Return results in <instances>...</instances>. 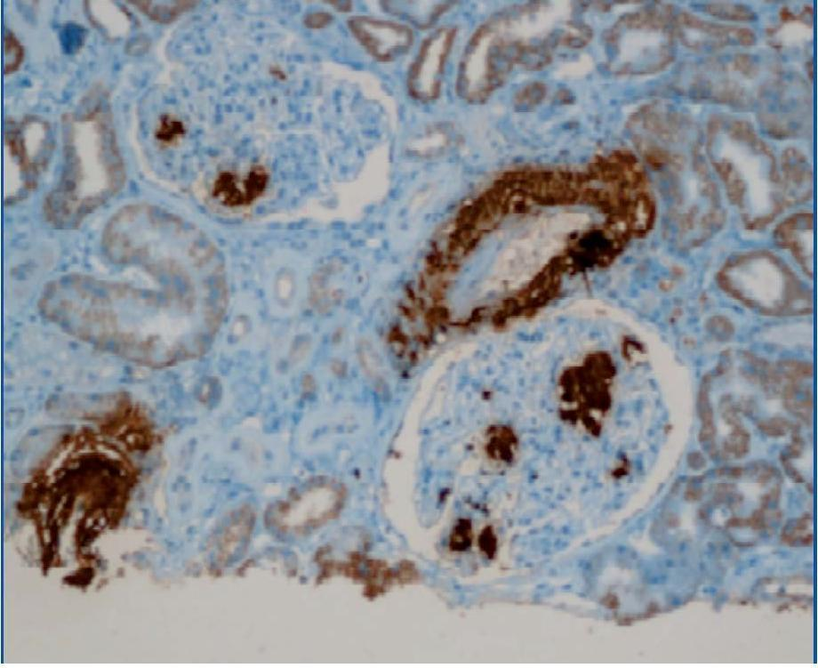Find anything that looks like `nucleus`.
I'll return each mask as SVG.
<instances>
[{
  "label": "nucleus",
  "instance_id": "8",
  "mask_svg": "<svg viewBox=\"0 0 818 668\" xmlns=\"http://www.w3.org/2000/svg\"><path fill=\"white\" fill-rule=\"evenodd\" d=\"M269 182V174L261 165L253 166L245 178L223 172L215 180L213 195L229 206L248 205L261 197Z\"/></svg>",
  "mask_w": 818,
  "mask_h": 668
},
{
  "label": "nucleus",
  "instance_id": "1",
  "mask_svg": "<svg viewBox=\"0 0 818 668\" xmlns=\"http://www.w3.org/2000/svg\"><path fill=\"white\" fill-rule=\"evenodd\" d=\"M227 292L162 278L149 286L70 274L44 288L40 310L67 332L124 358L164 366L211 346Z\"/></svg>",
  "mask_w": 818,
  "mask_h": 668
},
{
  "label": "nucleus",
  "instance_id": "10",
  "mask_svg": "<svg viewBox=\"0 0 818 668\" xmlns=\"http://www.w3.org/2000/svg\"><path fill=\"white\" fill-rule=\"evenodd\" d=\"M134 4L152 19L161 22L172 21L196 4L193 1L134 2Z\"/></svg>",
  "mask_w": 818,
  "mask_h": 668
},
{
  "label": "nucleus",
  "instance_id": "14",
  "mask_svg": "<svg viewBox=\"0 0 818 668\" xmlns=\"http://www.w3.org/2000/svg\"><path fill=\"white\" fill-rule=\"evenodd\" d=\"M333 4L335 5V7L341 11H348L350 8L349 3L348 2H343V3L335 2V3H333Z\"/></svg>",
  "mask_w": 818,
  "mask_h": 668
},
{
  "label": "nucleus",
  "instance_id": "3",
  "mask_svg": "<svg viewBox=\"0 0 818 668\" xmlns=\"http://www.w3.org/2000/svg\"><path fill=\"white\" fill-rule=\"evenodd\" d=\"M586 221L582 215L571 213L545 220L503 250L493 266L491 282L512 285L525 280L551 257L568 232Z\"/></svg>",
  "mask_w": 818,
  "mask_h": 668
},
{
  "label": "nucleus",
  "instance_id": "5",
  "mask_svg": "<svg viewBox=\"0 0 818 668\" xmlns=\"http://www.w3.org/2000/svg\"><path fill=\"white\" fill-rule=\"evenodd\" d=\"M454 36L453 28H442L423 43L408 76V89L413 96L421 101L437 96Z\"/></svg>",
  "mask_w": 818,
  "mask_h": 668
},
{
  "label": "nucleus",
  "instance_id": "13",
  "mask_svg": "<svg viewBox=\"0 0 818 668\" xmlns=\"http://www.w3.org/2000/svg\"><path fill=\"white\" fill-rule=\"evenodd\" d=\"M333 16L327 12H313L305 15L303 22L309 28L317 29L327 26Z\"/></svg>",
  "mask_w": 818,
  "mask_h": 668
},
{
  "label": "nucleus",
  "instance_id": "2",
  "mask_svg": "<svg viewBox=\"0 0 818 668\" xmlns=\"http://www.w3.org/2000/svg\"><path fill=\"white\" fill-rule=\"evenodd\" d=\"M124 169L116 149L71 150L60 183L45 203L48 221L57 228L76 227L122 186Z\"/></svg>",
  "mask_w": 818,
  "mask_h": 668
},
{
  "label": "nucleus",
  "instance_id": "12",
  "mask_svg": "<svg viewBox=\"0 0 818 668\" xmlns=\"http://www.w3.org/2000/svg\"><path fill=\"white\" fill-rule=\"evenodd\" d=\"M4 42V70L7 73L19 67L23 57V49L12 32H6Z\"/></svg>",
  "mask_w": 818,
  "mask_h": 668
},
{
  "label": "nucleus",
  "instance_id": "11",
  "mask_svg": "<svg viewBox=\"0 0 818 668\" xmlns=\"http://www.w3.org/2000/svg\"><path fill=\"white\" fill-rule=\"evenodd\" d=\"M185 133V126L180 120L172 115L165 114L161 117L155 134L156 139L163 143L172 144L181 138Z\"/></svg>",
  "mask_w": 818,
  "mask_h": 668
},
{
  "label": "nucleus",
  "instance_id": "6",
  "mask_svg": "<svg viewBox=\"0 0 818 668\" xmlns=\"http://www.w3.org/2000/svg\"><path fill=\"white\" fill-rule=\"evenodd\" d=\"M348 25L358 42L372 56L389 61L403 55L413 42V33L405 25L367 16H355Z\"/></svg>",
  "mask_w": 818,
  "mask_h": 668
},
{
  "label": "nucleus",
  "instance_id": "4",
  "mask_svg": "<svg viewBox=\"0 0 818 668\" xmlns=\"http://www.w3.org/2000/svg\"><path fill=\"white\" fill-rule=\"evenodd\" d=\"M765 257H759L760 272L758 257H747L729 265L723 272L722 281L733 294L750 304L762 309L774 310L782 306L784 302L785 278L780 267L771 262L766 272L767 262Z\"/></svg>",
  "mask_w": 818,
  "mask_h": 668
},
{
  "label": "nucleus",
  "instance_id": "9",
  "mask_svg": "<svg viewBox=\"0 0 818 668\" xmlns=\"http://www.w3.org/2000/svg\"><path fill=\"white\" fill-rule=\"evenodd\" d=\"M779 245L789 248L806 270L812 272L813 266V218L812 215L798 214L785 221L777 229Z\"/></svg>",
  "mask_w": 818,
  "mask_h": 668
},
{
  "label": "nucleus",
  "instance_id": "7",
  "mask_svg": "<svg viewBox=\"0 0 818 668\" xmlns=\"http://www.w3.org/2000/svg\"><path fill=\"white\" fill-rule=\"evenodd\" d=\"M336 501L337 494L332 487L313 486L292 493L275 506L272 515L281 527L295 530L309 524L319 511L333 508Z\"/></svg>",
  "mask_w": 818,
  "mask_h": 668
}]
</instances>
